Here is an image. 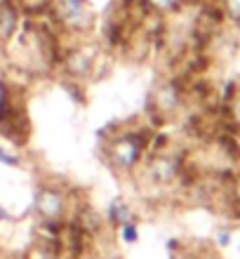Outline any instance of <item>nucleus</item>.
Wrapping results in <instances>:
<instances>
[{
  "mask_svg": "<svg viewBox=\"0 0 240 259\" xmlns=\"http://www.w3.org/2000/svg\"><path fill=\"white\" fill-rule=\"evenodd\" d=\"M231 116H233V120L240 125V95L231 102Z\"/></svg>",
  "mask_w": 240,
  "mask_h": 259,
  "instance_id": "ddd939ff",
  "label": "nucleus"
},
{
  "mask_svg": "<svg viewBox=\"0 0 240 259\" xmlns=\"http://www.w3.org/2000/svg\"><path fill=\"white\" fill-rule=\"evenodd\" d=\"M0 165L3 167H21V156L7 149L5 144H0Z\"/></svg>",
  "mask_w": 240,
  "mask_h": 259,
  "instance_id": "9b49d317",
  "label": "nucleus"
},
{
  "mask_svg": "<svg viewBox=\"0 0 240 259\" xmlns=\"http://www.w3.org/2000/svg\"><path fill=\"white\" fill-rule=\"evenodd\" d=\"M24 24V12L17 5V0H0V45L7 48L12 38L19 33Z\"/></svg>",
  "mask_w": 240,
  "mask_h": 259,
  "instance_id": "423d86ee",
  "label": "nucleus"
},
{
  "mask_svg": "<svg viewBox=\"0 0 240 259\" xmlns=\"http://www.w3.org/2000/svg\"><path fill=\"white\" fill-rule=\"evenodd\" d=\"M97 50L87 45V40H78L69 45V50H64L57 66H62V73L69 78L73 85L89 80L97 71Z\"/></svg>",
  "mask_w": 240,
  "mask_h": 259,
  "instance_id": "39448f33",
  "label": "nucleus"
},
{
  "mask_svg": "<svg viewBox=\"0 0 240 259\" xmlns=\"http://www.w3.org/2000/svg\"><path fill=\"white\" fill-rule=\"evenodd\" d=\"M104 160L120 177H134L149 153V132L141 127H123L102 146Z\"/></svg>",
  "mask_w": 240,
  "mask_h": 259,
  "instance_id": "f257e3e1",
  "label": "nucleus"
},
{
  "mask_svg": "<svg viewBox=\"0 0 240 259\" xmlns=\"http://www.w3.org/2000/svg\"><path fill=\"white\" fill-rule=\"evenodd\" d=\"M233 200H235V205L240 207V175L235 177V182H233Z\"/></svg>",
  "mask_w": 240,
  "mask_h": 259,
  "instance_id": "4468645a",
  "label": "nucleus"
},
{
  "mask_svg": "<svg viewBox=\"0 0 240 259\" xmlns=\"http://www.w3.org/2000/svg\"><path fill=\"white\" fill-rule=\"evenodd\" d=\"M118 231H120V238H123L125 243H130V245H134V243L139 240V224H137V219L125 222L123 226H118Z\"/></svg>",
  "mask_w": 240,
  "mask_h": 259,
  "instance_id": "9d476101",
  "label": "nucleus"
},
{
  "mask_svg": "<svg viewBox=\"0 0 240 259\" xmlns=\"http://www.w3.org/2000/svg\"><path fill=\"white\" fill-rule=\"evenodd\" d=\"M186 259H191V257H186Z\"/></svg>",
  "mask_w": 240,
  "mask_h": 259,
  "instance_id": "dca6fc26",
  "label": "nucleus"
},
{
  "mask_svg": "<svg viewBox=\"0 0 240 259\" xmlns=\"http://www.w3.org/2000/svg\"><path fill=\"white\" fill-rule=\"evenodd\" d=\"M17 5L21 7L24 14H42L50 10L52 0H17Z\"/></svg>",
  "mask_w": 240,
  "mask_h": 259,
  "instance_id": "1a4fd4ad",
  "label": "nucleus"
},
{
  "mask_svg": "<svg viewBox=\"0 0 240 259\" xmlns=\"http://www.w3.org/2000/svg\"><path fill=\"white\" fill-rule=\"evenodd\" d=\"M224 12H226L235 24H240V0H224Z\"/></svg>",
  "mask_w": 240,
  "mask_h": 259,
  "instance_id": "f8f14e48",
  "label": "nucleus"
},
{
  "mask_svg": "<svg viewBox=\"0 0 240 259\" xmlns=\"http://www.w3.org/2000/svg\"><path fill=\"white\" fill-rule=\"evenodd\" d=\"M102 217H104V224L113 226V229L123 226L125 222L137 219V217H134V210H132L130 200H125L123 196H116L113 200H109V205H106V212H104Z\"/></svg>",
  "mask_w": 240,
  "mask_h": 259,
  "instance_id": "0eeeda50",
  "label": "nucleus"
},
{
  "mask_svg": "<svg viewBox=\"0 0 240 259\" xmlns=\"http://www.w3.org/2000/svg\"><path fill=\"white\" fill-rule=\"evenodd\" d=\"M47 14L55 31L66 40H89L94 35L97 10L89 0H52Z\"/></svg>",
  "mask_w": 240,
  "mask_h": 259,
  "instance_id": "f03ea898",
  "label": "nucleus"
},
{
  "mask_svg": "<svg viewBox=\"0 0 240 259\" xmlns=\"http://www.w3.org/2000/svg\"><path fill=\"white\" fill-rule=\"evenodd\" d=\"M19 127H28L26 116H24V106L17 99V90L14 82H10L5 75H0V135L12 139L14 144H24Z\"/></svg>",
  "mask_w": 240,
  "mask_h": 259,
  "instance_id": "20e7f679",
  "label": "nucleus"
},
{
  "mask_svg": "<svg viewBox=\"0 0 240 259\" xmlns=\"http://www.w3.org/2000/svg\"><path fill=\"white\" fill-rule=\"evenodd\" d=\"M0 222H12V214H10L3 205H0Z\"/></svg>",
  "mask_w": 240,
  "mask_h": 259,
  "instance_id": "2eb2a0df",
  "label": "nucleus"
},
{
  "mask_svg": "<svg viewBox=\"0 0 240 259\" xmlns=\"http://www.w3.org/2000/svg\"><path fill=\"white\" fill-rule=\"evenodd\" d=\"M149 12H156V14H170V12H177L184 0H144Z\"/></svg>",
  "mask_w": 240,
  "mask_h": 259,
  "instance_id": "6e6552de",
  "label": "nucleus"
},
{
  "mask_svg": "<svg viewBox=\"0 0 240 259\" xmlns=\"http://www.w3.org/2000/svg\"><path fill=\"white\" fill-rule=\"evenodd\" d=\"M71 196L59 184H40L33 196V214L40 226H62L69 219Z\"/></svg>",
  "mask_w": 240,
  "mask_h": 259,
  "instance_id": "7ed1b4c3",
  "label": "nucleus"
}]
</instances>
